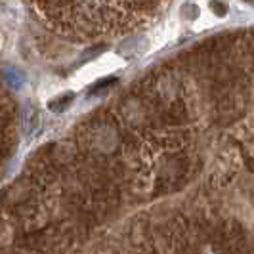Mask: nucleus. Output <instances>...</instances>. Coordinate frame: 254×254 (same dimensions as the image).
<instances>
[{"label":"nucleus","mask_w":254,"mask_h":254,"mask_svg":"<svg viewBox=\"0 0 254 254\" xmlns=\"http://www.w3.org/2000/svg\"><path fill=\"white\" fill-rule=\"evenodd\" d=\"M54 35L71 42H96L138 31L170 0H23Z\"/></svg>","instance_id":"obj_1"}]
</instances>
